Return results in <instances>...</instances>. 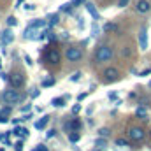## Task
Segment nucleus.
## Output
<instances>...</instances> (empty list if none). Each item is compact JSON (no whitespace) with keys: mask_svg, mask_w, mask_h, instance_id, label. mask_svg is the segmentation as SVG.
<instances>
[{"mask_svg":"<svg viewBox=\"0 0 151 151\" xmlns=\"http://www.w3.org/2000/svg\"><path fill=\"white\" fill-rule=\"evenodd\" d=\"M113 47L111 46H107V44H100L97 49H95V55H93V58H95V62L97 63H102V62H109L111 58H113Z\"/></svg>","mask_w":151,"mask_h":151,"instance_id":"1","label":"nucleus"},{"mask_svg":"<svg viewBox=\"0 0 151 151\" xmlns=\"http://www.w3.org/2000/svg\"><path fill=\"white\" fill-rule=\"evenodd\" d=\"M83 56H84V51H83L81 46H69L65 49V58L69 62H79Z\"/></svg>","mask_w":151,"mask_h":151,"instance_id":"2","label":"nucleus"},{"mask_svg":"<svg viewBox=\"0 0 151 151\" xmlns=\"http://www.w3.org/2000/svg\"><path fill=\"white\" fill-rule=\"evenodd\" d=\"M25 93H19V91H16V90H7V91H4V95H2V99L7 102V104H18V102H23L25 100Z\"/></svg>","mask_w":151,"mask_h":151,"instance_id":"3","label":"nucleus"},{"mask_svg":"<svg viewBox=\"0 0 151 151\" xmlns=\"http://www.w3.org/2000/svg\"><path fill=\"white\" fill-rule=\"evenodd\" d=\"M146 137V130L142 127H130L128 128V139L134 142H142Z\"/></svg>","mask_w":151,"mask_h":151,"instance_id":"4","label":"nucleus"},{"mask_svg":"<svg viewBox=\"0 0 151 151\" xmlns=\"http://www.w3.org/2000/svg\"><path fill=\"white\" fill-rule=\"evenodd\" d=\"M102 76H104V83H114V81L119 79V70L114 69V67H107Z\"/></svg>","mask_w":151,"mask_h":151,"instance_id":"5","label":"nucleus"},{"mask_svg":"<svg viewBox=\"0 0 151 151\" xmlns=\"http://www.w3.org/2000/svg\"><path fill=\"white\" fill-rule=\"evenodd\" d=\"M60 60H62V56H60V51H58V49H55V47L47 49V53H46V62H49L51 65H58Z\"/></svg>","mask_w":151,"mask_h":151,"instance_id":"6","label":"nucleus"},{"mask_svg":"<svg viewBox=\"0 0 151 151\" xmlns=\"http://www.w3.org/2000/svg\"><path fill=\"white\" fill-rule=\"evenodd\" d=\"M9 83H11V86L12 88H19V86H23L25 84V76H23V72H12L11 74V79H9Z\"/></svg>","mask_w":151,"mask_h":151,"instance_id":"7","label":"nucleus"},{"mask_svg":"<svg viewBox=\"0 0 151 151\" xmlns=\"http://www.w3.org/2000/svg\"><path fill=\"white\" fill-rule=\"evenodd\" d=\"M151 11V2L150 0H137L135 2V12L139 14H146Z\"/></svg>","mask_w":151,"mask_h":151,"instance_id":"8","label":"nucleus"},{"mask_svg":"<svg viewBox=\"0 0 151 151\" xmlns=\"http://www.w3.org/2000/svg\"><path fill=\"white\" fill-rule=\"evenodd\" d=\"M12 40H14V35H12L11 27H9V28H5V30L0 34V42H2V46H7V44H11Z\"/></svg>","mask_w":151,"mask_h":151,"instance_id":"9","label":"nucleus"},{"mask_svg":"<svg viewBox=\"0 0 151 151\" xmlns=\"http://www.w3.org/2000/svg\"><path fill=\"white\" fill-rule=\"evenodd\" d=\"M139 46H141L142 51L148 49V28L146 27H142L141 32H139Z\"/></svg>","mask_w":151,"mask_h":151,"instance_id":"10","label":"nucleus"},{"mask_svg":"<svg viewBox=\"0 0 151 151\" xmlns=\"http://www.w3.org/2000/svg\"><path fill=\"white\" fill-rule=\"evenodd\" d=\"M63 128H65L67 132H72V130H79V128H81V121H79L77 118H72V121H67V123L63 125Z\"/></svg>","mask_w":151,"mask_h":151,"instance_id":"11","label":"nucleus"},{"mask_svg":"<svg viewBox=\"0 0 151 151\" xmlns=\"http://www.w3.org/2000/svg\"><path fill=\"white\" fill-rule=\"evenodd\" d=\"M84 5H86V11L90 12V16H91V18H93L95 21H97V19H100V14H99V11L95 9V5H93L91 2H86Z\"/></svg>","mask_w":151,"mask_h":151,"instance_id":"12","label":"nucleus"},{"mask_svg":"<svg viewBox=\"0 0 151 151\" xmlns=\"http://www.w3.org/2000/svg\"><path fill=\"white\" fill-rule=\"evenodd\" d=\"M135 116H137L139 119H142V121H148V109H146L144 106H139L137 111H135Z\"/></svg>","mask_w":151,"mask_h":151,"instance_id":"13","label":"nucleus"},{"mask_svg":"<svg viewBox=\"0 0 151 151\" xmlns=\"http://www.w3.org/2000/svg\"><path fill=\"white\" fill-rule=\"evenodd\" d=\"M67 99H69V95H65V97H55V99L51 100V104H53L55 107H63Z\"/></svg>","mask_w":151,"mask_h":151,"instance_id":"14","label":"nucleus"},{"mask_svg":"<svg viewBox=\"0 0 151 151\" xmlns=\"http://www.w3.org/2000/svg\"><path fill=\"white\" fill-rule=\"evenodd\" d=\"M79 139H81V134H79V130H72L70 134H69V141L76 144V142H79Z\"/></svg>","mask_w":151,"mask_h":151,"instance_id":"15","label":"nucleus"},{"mask_svg":"<svg viewBox=\"0 0 151 151\" xmlns=\"http://www.w3.org/2000/svg\"><path fill=\"white\" fill-rule=\"evenodd\" d=\"M47 121H49V116H42L37 123H35V128H37V130H44V127H46Z\"/></svg>","mask_w":151,"mask_h":151,"instance_id":"16","label":"nucleus"},{"mask_svg":"<svg viewBox=\"0 0 151 151\" xmlns=\"http://www.w3.org/2000/svg\"><path fill=\"white\" fill-rule=\"evenodd\" d=\"M72 7H74L72 2L70 4H63V5H60V12H72Z\"/></svg>","mask_w":151,"mask_h":151,"instance_id":"17","label":"nucleus"},{"mask_svg":"<svg viewBox=\"0 0 151 151\" xmlns=\"http://www.w3.org/2000/svg\"><path fill=\"white\" fill-rule=\"evenodd\" d=\"M12 134H16V135H23V137H25V135L28 134V130H27V128H23V127H16V128L12 130Z\"/></svg>","mask_w":151,"mask_h":151,"instance_id":"18","label":"nucleus"},{"mask_svg":"<svg viewBox=\"0 0 151 151\" xmlns=\"http://www.w3.org/2000/svg\"><path fill=\"white\" fill-rule=\"evenodd\" d=\"M58 19H60V16H58V14H51V16H49V28H51V27H55V25L58 23Z\"/></svg>","mask_w":151,"mask_h":151,"instance_id":"19","label":"nucleus"},{"mask_svg":"<svg viewBox=\"0 0 151 151\" xmlns=\"http://www.w3.org/2000/svg\"><path fill=\"white\" fill-rule=\"evenodd\" d=\"M44 25H46L44 19H35V21L30 23V27H34V28H40V27H44Z\"/></svg>","mask_w":151,"mask_h":151,"instance_id":"20","label":"nucleus"},{"mask_svg":"<svg viewBox=\"0 0 151 151\" xmlns=\"http://www.w3.org/2000/svg\"><path fill=\"white\" fill-rule=\"evenodd\" d=\"M121 55H123V56H132V46H123Z\"/></svg>","mask_w":151,"mask_h":151,"instance_id":"21","label":"nucleus"},{"mask_svg":"<svg viewBox=\"0 0 151 151\" xmlns=\"http://www.w3.org/2000/svg\"><path fill=\"white\" fill-rule=\"evenodd\" d=\"M53 84H55V79H53V77H46V79L42 81V86H44V88H47V86H53Z\"/></svg>","mask_w":151,"mask_h":151,"instance_id":"22","label":"nucleus"},{"mask_svg":"<svg viewBox=\"0 0 151 151\" xmlns=\"http://www.w3.org/2000/svg\"><path fill=\"white\" fill-rule=\"evenodd\" d=\"M99 135H100V137H106V139H107V137L111 135V130H109V128H100V130H99Z\"/></svg>","mask_w":151,"mask_h":151,"instance_id":"23","label":"nucleus"},{"mask_svg":"<svg viewBox=\"0 0 151 151\" xmlns=\"http://www.w3.org/2000/svg\"><path fill=\"white\" fill-rule=\"evenodd\" d=\"M116 146L127 148V146H128V141H127V139H123V137H119V139H116Z\"/></svg>","mask_w":151,"mask_h":151,"instance_id":"24","label":"nucleus"},{"mask_svg":"<svg viewBox=\"0 0 151 151\" xmlns=\"http://www.w3.org/2000/svg\"><path fill=\"white\" fill-rule=\"evenodd\" d=\"M16 25H18V19L14 16H9L7 18V27H16Z\"/></svg>","mask_w":151,"mask_h":151,"instance_id":"25","label":"nucleus"},{"mask_svg":"<svg viewBox=\"0 0 151 151\" xmlns=\"http://www.w3.org/2000/svg\"><path fill=\"white\" fill-rule=\"evenodd\" d=\"M104 30H106V32H111V30H118V27H116L114 23H106V25H104Z\"/></svg>","mask_w":151,"mask_h":151,"instance_id":"26","label":"nucleus"},{"mask_svg":"<svg viewBox=\"0 0 151 151\" xmlns=\"http://www.w3.org/2000/svg\"><path fill=\"white\" fill-rule=\"evenodd\" d=\"M95 146H97V148H106V137H104V139H97V141H95Z\"/></svg>","mask_w":151,"mask_h":151,"instance_id":"27","label":"nucleus"},{"mask_svg":"<svg viewBox=\"0 0 151 151\" xmlns=\"http://www.w3.org/2000/svg\"><path fill=\"white\" fill-rule=\"evenodd\" d=\"M150 74H151V67L150 69H146V70H141L137 76H139V77H146V76H150Z\"/></svg>","mask_w":151,"mask_h":151,"instance_id":"28","label":"nucleus"},{"mask_svg":"<svg viewBox=\"0 0 151 151\" xmlns=\"http://www.w3.org/2000/svg\"><path fill=\"white\" fill-rule=\"evenodd\" d=\"M79 79H81V72H76V74H72V76H70V81H72V83H76V81H79Z\"/></svg>","mask_w":151,"mask_h":151,"instance_id":"29","label":"nucleus"},{"mask_svg":"<svg viewBox=\"0 0 151 151\" xmlns=\"http://www.w3.org/2000/svg\"><path fill=\"white\" fill-rule=\"evenodd\" d=\"M130 4V0H118V7H127Z\"/></svg>","mask_w":151,"mask_h":151,"instance_id":"30","label":"nucleus"},{"mask_svg":"<svg viewBox=\"0 0 151 151\" xmlns=\"http://www.w3.org/2000/svg\"><path fill=\"white\" fill-rule=\"evenodd\" d=\"M79 113H81V106H79V104H76L74 107H72V114L76 116V114H79Z\"/></svg>","mask_w":151,"mask_h":151,"instance_id":"31","label":"nucleus"},{"mask_svg":"<svg viewBox=\"0 0 151 151\" xmlns=\"http://www.w3.org/2000/svg\"><path fill=\"white\" fill-rule=\"evenodd\" d=\"M14 150H16V151H23V142H21V141H18V142L14 144Z\"/></svg>","mask_w":151,"mask_h":151,"instance_id":"32","label":"nucleus"},{"mask_svg":"<svg viewBox=\"0 0 151 151\" xmlns=\"http://www.w3.org/2000/svg\"><path fill=\"white\" fill-rule=\"evenodd\" d=\"M11 111H12V107H11V106H7V107H4V109H2V114L9 116V114H11Z\"/></svg>","mask_w":151,"mask_h":151,"instance_id":"33","label":"nucleus"},{"mask_svg":"<svg viewBox=\"0 0 151 151\" xmlns=\"http://www.w3.org/2000/svg\"><path fill=\"white\" fill-rule=\"evenodd\" d=\"M39 95H40V91H39V90H34V91L30 93V97H32V99H37Z\"/></svg>","mask_w":151,"mask_h":151,"instance_id":"34","label":"nucleus"},{"mask_svg":"<svg viewBox=\"0 0 151 151\" xmlns=\"http://www.w3.org/2000/svg\"><path fill=\"white\" fill-rule=\"evenodd\" d=\"M46 135H47V139H51V137H55V135H56V130H49Z\"/></svg>","mask_w":151,"mask_h":151,"instance_id":"35","label":"nucleus"},{"mask_svg":"<svg viewBox=\"0 0 151 151\" xmlns=\"http://www.w3.org/2000/svg\"><path fill=\"white\" fill-rule=\"evenodd\" d=\"M25 62H27V63H28V65H32V63H34V62H32V58H30V56H28V55H25Z\"/></svg>","mask_w":151,"mask_h":151,"instance_id":"36","label":"nucleus"},{"mask_svg":"<svg viewBox=\"0 0 151 151\" xmlns=\"http://www.w3.org/2000/svg\"><path fill=\"white\" fill-rule=\"evenodd\" d=\"M37 150H39V151H49L47 148H46V146H44V144H39V146H37Z\"/></svg>","mask_w":151,"mask_h":151,"instance_id":"37","label":"nucleus"},{"mask_svg":"<svg viewBox=\"0 0 151 151\" xmlns=\"http://www.w3.org/2000/svg\"><path fill=\"white\" fill-rule=\"evenodd\" d=\"M83 2H84V0H72V4H74V5H81Z\"/></svg>","mask_w":151,"mask_h":151,"instance_id":"38","label":"nucleus"},{"mask_svg":"<svg viewBox=\"0 0 151 151\" xmlns=\"http://www.w3.org/2000/svg\"><path fill=\"white\" fill-rule=\"evenodd\" d=\"M109 99H111V100L116 99V91H111V93H109Z\"/></svg>","mask_w":151,"mask_h":151,"instance_id":"39","label":"nucleus"},{"mask_svg":"<svg viewBox=\"0 0 151 151\" xmlns=\"http://www.w3.org/2000/svg\"><path fill=\"white\" fill-rule=\"evenodd\" d=\"M23 2H25V0H18V2H16V9H19V5H21Z\"/></svg>","mask_w":151,"mask_h":151,"instance_id":"40","label":"nucleus"},{"mask_svg":"<svg viewBox=\"0 0 151 151\" xmlns=\"http://www.w3.org/2000/svg\"><path fill=\"white\" fill-rule=\"evenodd\" d=\"M148 86H150V88H151V81H150V84H148Z\"/></svg>","mask_w":151,"mask_h":151,"instance_id":"41","label":"nucleus"},{"mask_svg":"<svg viewBox=\"0 0 151 151\" xmlns=\"http://www.w3.org/2000/svg\"><path fill=\"white\" fill-rule=\"evenodd\" d=\"M93 151H99V150H93Z\"/></svg>","mask_w":151,"mask_h":151,"instance_id":"42","label":"nucleus"},{"mask_svg":"<svg viewBox=\"0 0 151 151\" xmlns=\"http://www.w3.org/2000/svg\"><path fill=\"white\" fill-rule=\"evenodd\" d=\"M0 65H2V62H0Z\"/></svg>","mask_w":151,"mask_h":151,"instance_id":"43","label":"nucleus"},{"mask_svg":"<svg viewBox=\"0 0 151 151\" xmlns=\"http://www.w3.org/2000/svg\"><path fill=\"white\" fill-rule=\"evenodd\" d=\"M0 114H2V111H0Z\"/></svg>","mask_w":151,"mask_h":151,"instance_id":"44","label":"nucleus"},{"mask_svg":"<svg viewBox=\"0 0 151 151\" xmlns=\"http://www.w3.org/2000/svg\"><path fill=\"white\" fill-rule=\"evenodd\" d=\"M0 151H4V150H0Z\"/></svg>","mask_w":151,"mask_h":151,"instance_id":"45","label":"nucleus"}]
</instances>
